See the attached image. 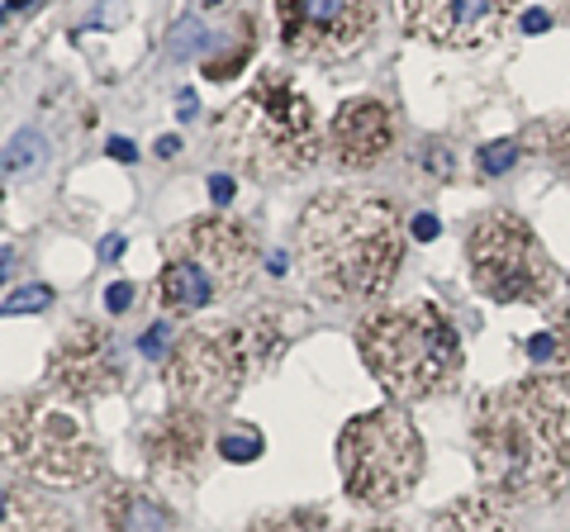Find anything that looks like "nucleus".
I'll return each mask as SVG.
<instances>
[{
    "mask_svg": "<svg viewBox=\"0 0 570 532\" xmlns=\"http://www.w3.org/2000/svg\"><path fill=\"white\" fill-rule=\"evenodd\" d=\"M109 157H119V163H134V143H124V138H109Z\"/></svg>",
    "mask_w": 570,
    "mask_h": 532,
    "instance_id": "30",
    "label": "nucleus"
},
{
    "mask_svg": "<svg viewBox=\"0 0 570 532\" xmlns=\"http://www.w3.org/2000/svg\"><path fill=\"white\" fill-rule=\"evenodd\" d=\"M204 447H210V432H204V418L196 409H171L167 418H157L142 438V451H148V466L167 480L196 476L204 461Z\"/></svg>",
    "mask_w": 570,
    "mask_h": 532,
    "instance_id": "14",
    "label": "nucleus"
},
{
    "mask_svg": "<svg viewBox=\"0 0 570 532\" xmlns=\"http://www.w3.org/2000/svg\"><path fill=\"white\" fill-rule=\"evenodd\" d=\"M518 163V143L514 138H499V143H489V148L475 157V167H481V176H499V171H509Z\"/></svg>",
    "mask_w": 570,
    "mask_h": 532,
    "instance_id": "25",
    "label": "nucleus"
},
{
    "mask_svg": "<svg viewBox=\"0 0 570 532\" xmlns=\"http://www.w3.org/2000/svg\"><path fill=\"white\" fill-rule=\"evenodd\" d=\"M210 190H214V200H219V205H229V200H233V181H229V176H214Z\"/></svg>",
    "mask_w": 570,
    "mask_h": 532,
    "instance_id": "29",
    "label": "nucleus"
},
{
    "mask_svg": "<svg viewBox=\"0 0 570 532\" xmlns=\"http://www.w3.org/2000/svg\"><path fill=\"white\" fill-rule=\"evenodd\" d=\"M328 153L342 171H371L394 153V115L376 95L342 101L328 124Z\"/></svg>",
    "mask_w": 570,
    "mask_h": 532,
    "instance_id": "13",
    "label": "nucleus"
},
{
    "mask_svg": "<svg viewBox=\"0 0 570 532\" xmlns=\"http://www.w3.org/2000/svg\"><path fill=\"white\" fill-rule=\"evenodd\" d=\"M285 328L276 324V314H247L229 319V324L210 328H190L177 337L167 357V385L181 399V409L210 414L224 409L243 395L247 380H257L266 366L281 357Z\"/></svg>",
    "mask_w": 570,
    "mask_h": 532,
    "instance_id": "4",
    "label": "nucleus"
},
{
    "mask_svg": "<svg viewBox=\"0 0 570 532\" xmlns=\"http://www.w3.org/2000/svg\"><path fill=\"white\" fill-rule=\"evenodd\" d=\"M437 229H442V223H437L433 215H419V219H414V233H419V238H433Z\"/></svg>",
    "mask_w": 570,
    "mask_h": 532,
    "instance_id": "31",
    "label": "nucleus"
},
{
    "mask_svg": "<svg viewBox=\"0 0 570 532\" xmlns=\"http://www.w3.org/2000/svg\"><path fill=\"white\" fill-rule=\"evenodd\" d=\"M338 471L357 504L394 509L414 494L423 476V438L400 405L347 418L338 432Z\"/></svg>",
    "mask_w": 570,
    "mask_h": 532,
    "instance_id": "7",
    "label": "nucleus"
},
{
    "mask_svg": "<svg viewBox=\"0 0 570 532\" xmlns=\"http://www.w3.org/2000/svg\"><path fill=\"white\" fill-rule=\"evenodd\" d=\"M210 300H214V281L204 277L200 267L181 262V257H167L162 277H157V304H162L167 314H196Z\"/></svg>",
    "mask_w": 570,
    "mask_h": 532,
    "instance_id": "17",
    "label": "nucleus"
},
{
    "mask_svg": "<svg viewBox=\"0 0 570 532\" xmlns=\"http://www.w3.org/2000/svg\"><path fill=\"white\" fill-rule=\"evenodd\" d=\"M547 163L570 181V119L551 128V138H547Z\"/></svg>",
    "mask_w": 570,
    "mask_h": 532,
    "instance_id": "26",
    "label": "nucleus"
},
{
    "mask_svg": "<svg viewBox=\"0 0 570 532\" xmlns=\"http://www.w3.org/2000/svg\"><path fill=\"white\" fill-rule=\"evenodd\" d=\"M0 532H76V523L48 494L0 486Z\"/></svg>",
    "mask_w": 570,
    "mask_h": 532,
    "instance_id": "16",
    "label": "nucleus"
},
{
    "mask_svg": "<svg viewBox=\"0 0 570 532\" xmlns=\"http://www.w3.org/2000/svg\"><path fill=\"white\" fill-rule=\"evenodd\" d=\"M95 513H101V532H177V513L129 480H115L101 494Z\"/></svg>",
    "mask_w": 570,
    "mask_h": 532,
    "instance_id": "15",
    "label": "nucleus"
},
{
    "mask_svg": "<svg viewBox=\"0 0 570 532\" xmlns=\"http://www.w3.org/2000/svg\"><path fill=\"white\" fill-rule=\"evenodd\" d=\"M224 148L257 176H295L319 163L324 128L285 72H262L224 115Z\"/></svg>",
    "mask_w": 570,
    "mask_h": 532,
    "instance_id": "5",
    "label": "nucleus"
},
{
    "mask_svg": "<svg viewBox=\"0 0 570 532\" xmlns=\"http://www.w3.org/2000/svg\"><path fill=\"white\" fill-rule=\"evenodd\" d=\"M219 457L233 461V466H243V461H257L262 457V432L257 428H233L219 438Z\"/></svg>",
    "mask_w": 570,
    "mask_h": 532,
    "instance_id": "22",
    "label": "nucleus"
},
{
    "mask_svg": "<svg viewBox=\"0 0 570 532\" xmlns=\"http://www.w3.org/2000/svg\"><path fill=\"white\" fill-rule=\"evenodd\" d=\"M361 532H394V528H361Z\"/></svg>",
    "mask_w": 570,
    "mask_h": 532,
    "instance_id": "39",
    "label": "nucleus"
},
{
    "mask_svg": "<svg viewBox=\"0 0 570 532\" xmlns=\"http://www.w3.org/2000/svg\"><path fill=\"white\" fill-rule=\"evenodd\" d=\"M471 457L489 494L532 504L566 490L570 480V390L528 376L475 399Z\"/></svg>",
    "mask_w": 570,
    "mask_h": 532,
    "instance_id": "1",
    "label": "nucleus"
},
{
    "mask_svg": "<svg viewBox=\"0 0 570 532\" xmlns=\"http://www.w3.org/2000/svg\"><path fill=\"white\" fill-rule=\"evenodd\" d=\"M0 461L48 490H76L101 476V442L48 399H0Z\"/></svg>",
    "mask_w": 570,
    "mask_h": 532,
    "instance_id": "6",
    "label": "nucleus"
},
{
    "mask_svg": "<svg viewBox=\"0 0 570 532\" xmlns=\"http://www.w3.org/2000/svg\"><path fill=\"white\" fill-rule=\"evenodd\" d=\"M39 0H10V10H34Z\"/></svg>",
    "mask_w": 570,
    "mask_h": 532,
    "instance_id": "37",
    "label": "nucleus"
},
{
    "mask_svg": "<svg viewBox=\"0 0 570 532\" xmlns=\"http://www.w3.org/2000/svg\"><path fill=\"white\" fill-rule=\"evenodd\" d=\"M119 248H124V238H105V248H101V257H105V262H115V257H119Z\"/></svg>",
    "mask_w": 570,
    "mask_h": 532,
    "instance_id": "33",
    "label": "nucleus"
},
{
    "mask_svg": "<svg viewBox=\"0 0 570 532\" xmlns=\"http://www.w3.org/2000/svg\"><path fill=\"white\" fill-rule=\"evenodd\" d=\"M167 257H181V262L200 267L214 281V295H238L247 285L252 267H257V238H252L243 219L204 215V219L181 223L167 238Z\"/></svg>",
    "mask_w": 570,
    "mask_h": 532,
    "instance_id": "10",
    "label": "nucleus"
},
{
    "mask_svg": "<svg viewBox=\"0 0 570 532\" xmlns=\"http://www.w3.org/2000/svg\"><path fill=\"white\" fill-rule=\"evenodd\" d=\"M243 532H328V519L319 509H281V513L252 519Z\"/></svg>",
    "mask_w": 570,
    "mask_h": 532,
    "instance_id": "20",
    "label": "nucleus"
},
{
    "mask_svg": "<svg viewBox=\"0 0 570 532\" xmlns=\"http://www.w3.org/2000/svg\"><path fill=\"white\" fill-rule=\"evenodd\" d=\"M43 157H48V138L39 128H20L6 143V153H0V176H29L43 167Z\"/></svg>",
    "mask_w": 570,
    "mask_h": 532,
    "instance_id": "19",
    "label": "nucleus"
},
{
    "mask_svg": "<svg viewBox=\"0 0 570 532\" xmlns=\"http://www.w3.org/2000/svg\"><path fill=\"white\" fill-rule=\"evenodd\" d=\"M471 285L495 304H547L557 290V262L514 209H489L466 233Z\"/></svg>",
    "mask_w": 570,
    "mask_h": 532,
    "instance_id": "8",
    "label": "nucleus"
},
{
    "mask_svg": "<svg viewBox=\"0 0 570 532\" xmlns=\"http://www.w3.org/2000/svg\"><path fill=\"white\" fill-rule=\"evenodd\" d=\"M551 343H557V376H561V385L570 390V300L557 310V319H551Z\"/></svg>",
    "mask_w": 570,
    "mask_h": 532,
    "instance_id": "24",
    "label": "nucleus"
},
{
    "mask_svg": "<svg viewBox=\"0 0 570 532\" xmlns=\"http://www.w3.org/2000/svg\"><path fill=\"white\" fill-rule=\"evenodd\" d=\"M105 304H109V314H124L134 304V285L129 281H115V285L105 290Z\"/></svg>",
    "mask_w": 570,
    "mask_h": 532,
    "instance_id": "28",
    "label": "nucleus"
},
{
    "mask_svg": "<svg viewBox=\"0 0 570 532\" xmlns=\"http://www.w3.org/2000/svg\"><path fill=\"white\" fill-rule=\"evenodd\" d=\"M285 53L299 62H342L376 34V0H272Z\"/></svg>",
    "mask_w": 570,
    "mask_h": 532,
    "instance_id": "9",
    "label": "nucleus"
},
{
    "mask_svg": "<svg viewBox=\"0 0 570 532\" xmlns=\"http://www.w3.org/2000/svg\"><path fill=\"white\" fill-rule=\"evenodd\" d=\"M167 347H171V324H152L148 333H142V343H138V352L142 357H167Z\"/></svg>",
    "mask_w": 570,
    "mask_h": 532,
    "instance_id": "27",
    "label": "nucleus"
},
{
    "mask_svg": "<svg viewBox=\"0 0 570 532\" xmlns=\"http://www.w3.org/2000/svg\"><path fill=\"white\" fill-rule=\"evenodd\" d=\"M299 267L309 285L332 304H371L394 285L404 267L400 209L376 196L328 190L299 215Z\"/></svg>",
    "mask_w": 570,
    "mask_h": 532,
    "instance_id": "2",
    "label": "nucleus"
},
{
    "mask_svg": "<svg viewBox=\"0 0 570 532\" xmlns=\"http://www.w3.org/2000/svg\"><path fill=\"white\" fill-rule=\"evenodd\" d=\"M200 48H210V29H204L200 20H181V24H171V39H167V53H171V62L196 58Z\"/></svg>",
    "mask_w": 570,
    "mask_h": 532,
    "instance_id": "21",
    "label": "nucleus"
},
{
    "mask_svg": "<svg viewBox=\"0 0 570 532\" xmlns=\"http://www.w3.org/2000/svg\"><path fill=\"white\" fill-rule=\"evenodd\" d=\"M48 304H53V285H20L14 290V295L0 304V314H39V310H48Z\"/></svg>",
    "mask_w": 570,
    "mask_h": 532,
    "instance_id": "23",
    "label": "nucleus"
},
{
    "mask_svg": "<svg viewBox=\"0 0 570 532\" xmlns=\"http://www.w3.org/2000/svg\"><path fill=\"white\" fill-rule=\"evenodd\" d=\"M48 380L57 385L67 399H101L109 390L124 385V357L115 333L101 324H72V333L57 343L53 366H48Z\"/></svg>",
    "mask_w": 570,
    "mask_h": 532,
    "instance_id": "12",
    "label": "nucleus"
},
{
    "mask_svg": "<svg viewBox=\"0 0 570 532\" xmlns=\"http://www.w3.org/2000/svg\"><path fill=\"white\" fill-rule=\"evenodd\" d=\"M181 119H196V95L181 91Z\"/></svg>",
    "mask_w": 570,
    "mask_h": 532,
    "instance_id": "34",
    "label": "nucleus"
},
{
    "mask_svg": "<svg viewBox=\"0 0 570 532\" xmlns=\"http://www.w3.org/2000/svg\"><path fill=\"white\" fill-rule=\"evenodd\" d=\"M357 352L394 399L419 405L456 390L462 380V337L437 304H386L357 324Z\"/></svg>",
    "mask_w": 570,
    "mask_h": 532,
    "instance_id": "3",
    "label": "nucleus"
},
{
    "mask_svg": "<svg viewBox=\"0 0 570 532\" xmlns=\"http://www.w3.org/2000/svg\"><path fill=\"white\" fill-rule=\"evenodd\" d=\"M557 6H561V20L570 24V0H557Z\"/></svg>",
    "mask_w": 570,
    "mask_h": 532,
    "instance_id": "38",
    "label": "nucleus"
},
{
    "mask_svg": "<svg viewBox=\"0 0 570 532\" xmlns=\"http://www.w3.org/2000/svg\"><path fill=\"white\" fill-rule=\"evenodd\" d=\"M522 29H528V34L547 29V10H528V14H522Z\"/></svg>",
    "mask_w": 570,
    "mask_h": 532,
    "instance_id": "32",
    "label": "nucleus"
},
{
    "mask_svg": "<svg viewBox=\"0 0 570 532\" xmlns=\"http://www.w3.org/2000/svg\"><path fill=\"white\" fill-rule=\"evenodd\" d=\"M157 153H162V157H177V153H181V138H162V143H157Z\"/></svg>",
    "mask_w": 570,
    "mask_h": 532,
    "instance_id": "35",
    "label": "nucleus"
},
{
    "mask_svg": "<svg viewBox=\"0 0 570 532\" xmlns=\"http://www.w3.org/2000/svg\"><path fill=\"white\" fill-rule=\"evenodd\" d=\"M10 271H14V252H0V281H6Z\"/></svg>",
    "mask_w": 570,
    "mask_h": 532,
    "instance_id": "36",
    "label": "nucleus"
},
{
    "mask_svg": "<svg viewBox=\"0 0 570 532\" xmlns=\"http://www.w3.org/2000/svg\"><path fill=\"white\" fill-rule=\"evenodd\" d=\"M433 532H509V513L495 494H466L437 513Z\"/></svg>",
    "mask_w": 570,
    "mask_h": 532,
    "instance_id": "18",
    "label": "nucleus"
},
{
    "mask_svg": "<svg viewBox=\"0 0 570 532\" xmlns=\"http://www.w3.org/2000/svg\"><path fill=\"white\" fill-rule=\"evenodd\" d=\"M400 24L433 48H485L504 34L514 0H394Z\"/></svg>",
    "mask_w": 570,
    "mask_h": 532,
    "instance_id": "11",
    "label": "nucleus"
}]
</instances>
